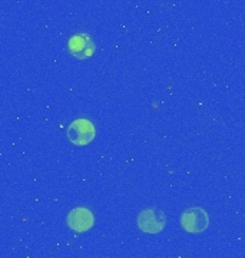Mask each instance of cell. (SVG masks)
I'll list each match as a JSON object with an SVG mask.
<instances>
[{
    "label": "cell",
    "instance_id": "6da1fadb",
    "mask_svg": "<svg viewBox=\"0 0 245 258\" xmlns=\"http://www.w3.org/2000/svg\"><path fill=\"white\" fill-rule=\"evenodd\" d=\"M96 131L91 120L76 119L68 129V138L75 145H88L95 139Z\"/></svg>",
    "mask_w": 245,
    "mask_h": 258
},
{
    "label": "cell",
    "instance_id": "5b68a950",
    "mask_svg": "<svg viewBox=\"0 0 245 258\" xmlns=\"http://www.w3.org/2000/svg\"><path fill=\"white\" fill-rule=\"evenodd\" d=\"M93 214L86 208H76L68 215V225L78 232L88 231L93 227Z\"/></svg>",
    "mask_w": 245,
    "mask_h": 258
},
{
    "label": "cell",
    "instance_id": "277c9868",
    "mask_svg": "<svg viewBox=\"0 0 245 258\" xmlns=\"http://www.w3.org/2000/svg\"><path fill=\"white\" fill-rule=\"evenodd\" d=\"M138 227L144 232H149V234H156L159 231H162L166 225V218L165 214L156 208H149L142 211L138 215Z\"/></svg>",
    "mask_w": 245,
    "mask_h": 258
},
{
    "label": "cell",
    "instance_id": "3957f363",
    "mask_svg": "<svg viewBox=\"0 0 245 258\" xmlns=\"http://www.w3.org/2000/svg\"><path fill=\"white\" fill-rule=\"evenodd\" d=\"M181 225L188 232H202L209 225L208 214L202 208H190L181 215Z\"/></svg>",
    "mask_w": 245,
    "mask_h": 258
},
{
    "label": "cell",
    "instance_id": "7a4b0ae2",
    "mask_svg": "<svg viewBox=\"0 0 245 258\" xmlns=\"http://www.w3.org/2000/svg\"><path fill=\"white\" fill-rule=\"evenodd\" d=\"M69 53L76 59H89L95 55L96 45L89 35L86 33H76L68 42Z\"/></svg>",
    "mask_w": 245,
    "mask_h": 258
}]
</instances>
